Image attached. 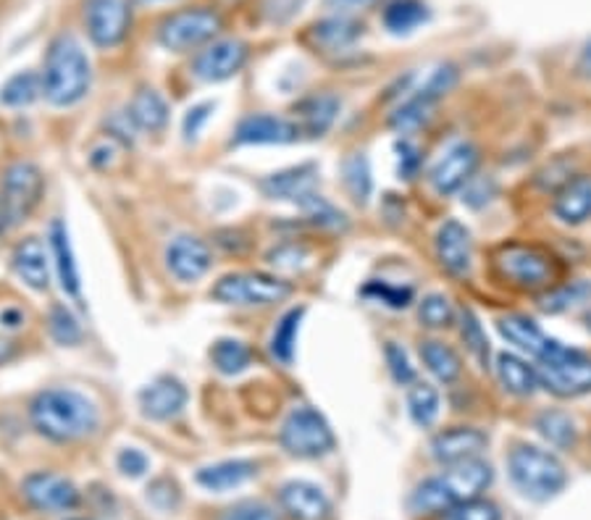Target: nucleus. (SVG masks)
Segmentation results:
<instances>
[{"label":"nucleus","instance_id":"obj_48","mask_svg":"<svg viewBox=\"0 0 591 520\" xmlns=\"http://www.w3.org/2000/svg\"><path fill=\"white\" fill-rule=\"evenodd\" d=\"M266 258L276 268H289V271H298V268H303L305 261L311 258V253H307L303 244L285 242V244H279V248H274Z\"/></svg>","mask_w":591,"mask_h":520},{"label":"nucleus","instance_id":"obj_56","mask_svg":"<svg viewBox=\"0 0 591 520\" xmlns=\"http://www.w3.org/2000/svg\"><path fill=\"white\" fill-rule=\"evenodd\" d=\"M583 321H587V329L591 331V310L587 313V316H583Z\"/></svg>","mask_w":591,"mask_h":520},{"label":"nucleus","instance_id":"obj_58","mask_svg":"<svg viewBox=\"0 0 591 520\" xmlns=\"http://www.w3.org/2000/svg\"><path fill=\"white\" fill-rule=\"evenodd\" d=\"M140 3H153V0H140Z\"/></svg>","mask_w":591,"mask_h":520},{"label":"nucleus","instance_id":"obj_15","mask_svg":"<svg viewBox=\"0 0 591 520\" xmlns=\"http://www.w3.org/2000/svg\"><path fill=\"white\" fill-rule=\"evenodd\" d=\"M303 129L298 122L276 114H248L237 124L231 145H292L300 140Z\"/></svg>","mask_w":591,"mask_h":520},{"label":"nucleus","instance_id":"obj_54","mask_svg":"<svg viewBox=\"0 0 591 520\" xmlns=\"http://www.w3.org/2000/svg\"><path fill=\"white\" fill-rule=\"evenodd\" d=\"M379 0H324V9L329 11L331 16H344L355 18L357 14H366V11L374 9Z\"/></svg>","mask_w":591,"mask_h":520},{"label":"nucleus","instance_id":"obj_41","mask_svg":"<svg viewBox=\"0 0 591 520\" xmlns=\"http://www.w3.org/2000/svg\"><path fill=\"white\" fill-rule=\"evenodd\" d=\"M363 297L374 300V303L387 305L392 310H405L411 308L413 300H416V292L413 287H402V284H389V281H368L366 287L361 290Z\"/></svg>","mask_w":591,"mask_h":520},{"label":"nucleus","instance_id":"obj_30","mask_svg":"<svg viewBox=\"0 0 591 520\" xmlns=\"http://www.w3.org/2000/svg\"><path fill=\"white\" fill-rule=\"evenodd\" d=\"M361 35H363V24H357L355 18H344V16L320 18V22L313 24L311 29V37L316 40V46L329 50V53L355 46Z\"/></svg>","mask_w":591,"mask_h":520},{"label":"nucleus","instance_id":"obj_55","mask_svg":"<svg viewBox=\"0 0 591 520\" xmlns=\"http://www.w3.org/2000/svg\"><path fill=\"white\" fill-rule=\"evenodd\" d=\"M576 72L578 77L583 79H591V42L587 48L581 50V55H578V64H576Z\"/></svg>","mask_w":591,"mask_h":520},{"label":"nucleus","instance_id":"obj_29","mask_svg":"<svg viewBox=\"0 0 591 520\" xmlns=\"http://www.w3.org/2000/svg\"><path fill=\"white\" fill-rule=\"evenodd\" d=\"M494 368L500 384L511 394H515V397H531V394L542 386L539 384L537 366H528L524 358H518V355L513 353L496 355Z\"/></svg>","mask_w":591,"mask_h":520},{"label":"nucleus","instance_id":"obj_3","mask_svg":"<svg viewBox=\"0 0 591 520\" xmlns=\"http://www.w3.org/2000/svg\"><path fill=\"white\" fill-rule=\"evenodd\" d=\"M492 479V466L487 460H481V457L455 462L442 475H433V479L424 481L413 492L411 507L416 512H426V516H439V512L448 510L452 505L481 497V492H487Z\"/></svg>","mask_w":591,"mask_h":520},{"label":"nucleus","instance_id":"obj_46","mask_svg":"<svg viewBox=\"0 0 591 520\" xmlns=\"http://www.w3.org/2000/svg\"><path fill=\"white\" fill-rule=\"evenodd\" d=\"M383 358H387L389 376H392L394 384L407 386L416 381V366L411 363V355L405 353V347H402V344H398V342L383 344Z\"/></svg>","mask_w":591,"mask_h":520},{"label":"nucleus","instance_id":"obj_35","mask_svg":"<svg viewBox=\"0 0 591 520\" xmlns=\"http://www.w3.org/2000/svg\"><path fill=\"white\" fill-rule=\"evenodd\" d=\"M533 426H537L539 434H542L544 440L550 442L552 447H557V449H570L578 442L576 421L568 416V413H563V410L539 413Z\"/></svg>","mask_w":591,"mask_h":520},{"label":"nucleus","instance_id":"obj_59","mask_svg":"<svg viewBox=\"0 0 591 520\" xmlns=\"http://www.w3.org/2000/svg\"><path fill=\"white\" fill-rule=\"evenodd\" d=\"M77 520H81V518H77Z\"/></svg>","mask_w":591,"mask_h":520},{"label":"nucleus","instance_id":"obj_11","mask_svg":"<svg viewBox=\"0 0 591 520\" xmlns=\"http://www.w3.org/2000/svg\"><path fill=\"white\" fill-rule=\"evenodd\" d=\"M250 59V46L237 37H224V40H213L194 55L192 74L205 85H218L242 72Z\"/></svg>","mask_w":591,"mask_h":520},{"label":"nucleus","instance_id":"obj_23","mask_svg":"<svg viewBox=\"0 0 591 520\" xmlns=\"http://www.w3.org/2000/svg\"><path fill=\"white\" fill-rule=\"evenodd\" d=\"M48 248H50V255H53V266H55V274H59L61 290H64L68 297H79L81 294L79 266H77V258H74L72 237H68L66 224L61 221V218H55V221L50 224Z\"/></svg>","mask_w":591,"mask_h":520},{"label":"nucleus","instance_id":"obj_22","mask_svg":"<svg viewBox=\"0 0 591 520\" xmlns=\"http://www.w3.org/2000/svg\"><path fill=\"white\" fill-rule=\"evenodd\" d=\"M279 503L285 512L292 520H329L331 518V503L311 481H289L281 486Z\"/></svg>","mask_w":591,"mask_h":520},{"label":"nucleus","instance_id":"obj_28","mask_svg":"<svg viewBox=\"0 0 591 520\" xmlns=\"http://www.w3.org/2000/svg\"><path fill=\"white\" fill-rule=\"evenodd\" d=\"M129 118L135 124L137 131H163L168 124V103L166 98L161 96L153 87H142V90L135 92L129 103Z\"/></svg>","mask_w":591,"mask_h":520},{"label":"nucleus","instance_id":"obj_50","mask_svg":"<svg viewBox=\"0 0 591 520\" xmlns=\"http://www.w3.org/2000/svg\"><path fill=\"white\" fill-rule=\"evenodd\" d=\"M394 153H398L400 179H416L420 172V150L411 140H398L394 142Z\"/></svg>","mask_w":591,"mask_h":520},{"label":"nucleus","instance_id":"obj_5","mask_svg":"<svg viewBox=\"0 0 591 520\" xmlns=\"http://www.w3.org/2000/svg\"><path fill=\"white\" fill-rule=\"evenodd\" d=\"M507 473L518 492L531 503L555 499L568 486V471L557 455L546 453L537 444H515L507 455Z\"/></svg>","mask_w":591,"mask_h":520},{"label":"nucleus","instance_id":"obj_27","mask_svg":"<svg viewBox=\"0 0 591 520\" xmlns=\"http://www.w3.org/2000/svg\"><path fill=\"white\" fill-rule=\"evenodd\" d=\"M257 466L253 460H224L216 462V466L200 468L198 484L209 492H231V489L248 484L250 479H255Z\"/></svg>","mask_w":591,"mask_h":520},{"label":"nucleus","instance_id":"obj_43","mask_svg":"<svg viewBox=\"0 0 591 520\" xmlns=\"http://www.w3.org/2000/svg\"><path fill=\"white\" fill-rule=\"evenodd\" d=\"M418 321L426 329H448L455 324V308H452L448 294H426L418 303Z\"/></svg>","mask_w":591,"mask_h":520},{"label":"nucleus","instance_id":"obj_44","mask_svg":"<svg viewBox=\"0 0 591 520\" xmlns=\"http://www.w3.org/2000/svg\"><path fill=\"white\" fill-rule=\"evenodd\" d=\"M437 520H502L500 507L489 499H468V503H457L442 510L437 516Z\"/></svg>","mask_w":591,"mask_h":520},{"label":"nucleus","instance_id":"obj_47","mask_svg":"<svg viewBox=\"0 0 591 520\" xmlns=\"http://www.w3.org/2000/svg\"><path fill=\"white\" fill-rule=\"evenodd\" d=\"M587 294H591V287L583 284V281H574V284H565V287H555V290H550L542 297V310L546 313H559L565 308H570V305L581 303Z\"/></svg>","mask_w":591,"mask_h":520},{"label":"nucleus","instance_id":"obj_17","mask_svg":"<svg viewBox=\"0 0 591 520\" xmlns=\"http://www.w3.org/2000/svg\"><path fill=\"white\" fill-rule=\"evenodd\" d=\"M22 492L27 503L40 512H64L77 507L79 492L72 481L59 473L37 471L22 481Z\"/></svg>","mask_w":591,"mask_h":520},{"label":"nucleus","instance_id":"obj_13","mask_svg":"<svg viewBox=\"0 0 591 520\" xmlns=\"http://www.w3.org/2000/svg\"><path fill=\"white\" fill-rule=\"evenodd\" d=\"M85 24L98 48H116L129 35L131 9L127 0H87Z\"/></svg>","mask_w":591,"mask_h":520},{"label":"nucleus","instance_id":"obj_18","mask_svg":"<svg viewBox=\"0 0 591 520\" xmlns=\"http://www.w3.org/2000/svg\"><path fill=\"white\" fill-rule=\"evenodd\" d=\"M433 250H437V261L450 277H468L470 268H474V240H470V231L465 224L457 218H450L442 227L437 229L433 237Z\"/></svg>","mask_w":591,"mask_h":520},{"label":"nucleus","instance_id":"obj_16","mask_svg":"<svg viewBox=\"0 0 591 520\" xmlns=\"http://www.w3.org/2000/svg\"><path fill=\"white\" fill-rule=\"evenodd\" d=\"M187 399H190V392H187L185 381L176 379L172 373L155 376L137 394L142 416L150 418V421H172V418L185 410Z\"/></svg>","mask_w":591,"mask_h":520},{"label":"nucleus","instance_id":"obj_21","mask_svg":"<svg viewBox=\"0 0 591 520\" xmlns=\"http://www.w3.org/2000/svg\"><path fill=\"white\" fill-rule=\"evenodd\" d=\"M11 268L29 290L46 292L50 287V255L40 237H24L11 253Z\"/></svg>","mask_w":591,"mask_h":520},{"label":"nucleus","instance_id":"obj_57","mask_svg":"<svg viewBox=\"0 0 591 520\" xmlns=\"http://www.w3.org/2000/svg\"><path fill=\"white\" fill-rule=\"evenodd\" d=\"M5 227V224H3V213H0V229H3Z\"/></svg>","mask_w":591,"mask_h":520},{"label":"nucleus","instance_id":"obj_32","mask_svg":"<svg viewBox=\"0 0 591 520\" xmlns=\"http://www.w3.org/2000/svg\"><path fill=\"white\" fill-rule=\"evenodd\" d=\"M420 360L429 368L433 379H439L442 384H455L463 376V360L450 344L439 340H424L420 342Z\"/></svg>","mask_w":591,"mask_h":520},{"label":"nucleus","instance_id":"obj_34","mask_svg":"<svg viewBox=\"0 0 591 520\" xmlns=\"http://www.w3.org/2000/svg\"><path fill=\"white\" fill-rule=\"evenodd\" d=\"M429 22V9L420 0H392L383 9V27L392 35H407Z\"/></svg>","mask_w":591,"mask_h":520},{"label":"nucleus","instance_id":"obj_42","mask_svg":"<svg viewBox=\"0 0 591 520\" xmlns=\"http://www.w3.org/2000/svg\"><path fill=\"white\" fill-rule=\"evenodd\" d=\"M298 208L305 213L307 221L316 224V227H320V229L342 231L344 227H348V218H344V213L339 208H335V205H331L326 198H320L318 192H313L311 198L303 200Z\"/></svg>","mask_w":591,"mask_h":520},{"label":"nucleus","instance_id":"obj_14","mask_svg":"<svg viewBox=\"0 0 591 520\" xmlns=\"http://www.w3.org/2000/svg\"><path fill=\"white\" fill-rule=\"evenodd\" d=\"M163 261H166L168 274L181 284H194L211 271L213 266V253L209 242L200 240L194 234H176L172 242L166 244V253H163Z\"/></svg>","mask_w":591,"mask_h":520},{"label":"nucleus","instance_id":"obj_36","mask_svg":"<svg viewBox=\"0 0 591 520\" xmlns=\"http://www.w3.org/2000/svg\"><path fill=\"white\" fill-rule=\"evenodd\" d=\"M439 407H442V399H439L437 386L429 381H413L407 390V413H411L413 423L429 429L439 418Z\"/></svg>","mask_w":591,"mask_h":520},{"label":"nucleus","instance_id":"obj_9","mask_svg":"<svg viewBox=\"0 0 591 520\" xmlns=\"http://www.w3.org/2000/svg\"><path fill=\"white\" fill-rule=\"evenodd\" d=\"M42 192H46V177L37 163H11L0 179V213H3L5 227H18L27 221L40 205Z\"/></svg>","mask_w":591,"mask_h":520},{"label":"nucleus","instance_id":"obj_31","mask_svg":"<svg viewBox=\"0 0 591 520\" xmlns=\"http://www.w3.org/2000/svg\"><path fill=\"white\" fill-rule=\"evenodd\" d=\"M303 318H305V308L303 305H298V308H289L274 326L272 340H268V350H272L274 360H279L281 366H292L294 363Z\"/></svg>","mask_w":591,"mask_h":520},{"label":"nucleus","instance_id":"obj_25","mask_svg":"<svg viewBox=\"0 0 591 520\" xmlns=\"http://www.w3.org/2000/svg\"><path fill=\"white\" fill-rule=\"evenodd\" d=\"M339 109H342V100L331 92H320V96H311L298 103V127L303 129V135L320 137L335 127Z\"/></svg>","mask_w":591,"mask_h":520},{"label":"nucleus","instance_id":"obj_33","mask_svg":"<svg viewBox=\"0 0 591 520\" xmlns=\"http://www.w3.org/2000/svg\"><path fill=\"white\" fill-rule=\"evenodd\" d=\"M213 368L224 376H240L253 366V350H250L248 342L235 340V337H222L211 344L209 350Z\"/></svg>","mask_w":591,"mask_h":520},{"label":"nucleus","instance_id":"obj_49","mask_svg":"<svg viewBox=\"0 0 591 520\" xmlns=\"http://www.w3.org/2000/svg\"><path fill=\"white\" fill-rule=\"evenodd\" d=\"M213 111H216V103H211V100H205V103L192 105L190 111L185 114V122H181V135H185V140H198L200 131L205 129V124L211 122Z\"/></svg>","mask_w":591,"mask_h":520},{"label":"nucleus","instance_id":"obj_1","mask_svg":"<svg viewBox=\"0 0 591 520\" xmlns=\"http://www.w3.org/2000/svg\"><path fill=\"white\" fill-rule=\"evenodd\" d=\"M35 431L55 444L87 440L100 423V410L87 394L68 386H50L37 392L29 403Z\"/></svg>","mask_w":591,"mask_h":520},{"label":"nucleus","instance_id":"obj_7","mask_svg":"<svg viewBox=\"0 0 591 520\" xmlns=\"http://www.w3.org/2000/svg\"><path fill=\"white\" fill-rule=\"evenodd\" d=\"M294 287L289 281L263 271L226 274L211 287V297L231 308H272L285 303Z\"/></svg>","mask_w":591,"mask_h":520},{"label":"nucleus","instance_id":"obj_26","mask_svg":"<svg viewBox=\"0 0 591 520\" xmlns=\"http://www.w3.org/2000/svg\"><path fill=\"white\" fill-rule=\"evenodd\" d=\"M496 329H500V334L505 337L507 342L515 344L518 350H524L531 358H539V355L544 353L546 342H550V337L539 329V324L533 321V318L524 316V313H507V316H502L500 321H496Z\"/></svg>","mask_w":591,"mask_h":520},{"label":"nucleus","instance_id":"obj_20","mask_svg":"<svg viewBox=\"0 0 591 520\" xmlns=\"http://www.w3.org/2000/svg\"><path fill=\"white\" fill-rule=\"evenodd\" d=\"M489 436L474 426H452L431 440L433 460L444 462V466H455V462L474 460L487 449Z\"/></svg>","mask_w":591,"mask_h":520},{"label":"nucleus","instance_id":"obj_39","mask_svg":"<svg viewBox=\"0 0 591 520\" xmlns=\"http://www.w3.org/2000/svg\"><path fill=\"white\" fill-rule=\"evenodd\" d=\"M433 105H437L433 100H426L424 96H418L416 92V96L407 98L405 103H402L400 109L389 116V127L398 131V135H411V131L420 129L426 122H429Z\"/></svg>","mask_w":591,"mask_h":520},{"label":"nucleus","instance_id":"obj_8","mask_svg":"<svg viewBox=\"0 0 591 520\" xmlns=\"http://www.w3.org/2000/svg\"><path fill=\"white\" fill-rule=\"evenodd\" d=\"M279 442L289 455L300 457V460L324 457L337 447V436L329 421L313 405H294L289 410L285 423H281Z\"/></svg>","mask_w":591,"mask_h":520},{"label":"nucleus","instance_id":"obj_53","mask_svg":"<svg viewBox=\"0 0 591 520\" xmlns=\"http://www.w3.org/2000/svg\"><path fill=\"white\" fill-rule=\"evenodd\" d=\"M116 462H118V471H122L124 475H129V479H137V475H142L150 466L148 455H144L142 449H137V447L122 449V453H118Z\"/></svg>","mask_w":591,"mask_h":520},{"label":"nucleus","instance_id":"obj_38","mask_svg":"<svg viewBox=\"0 0 591 520\" xmlns=\"http://www.w3.org/2000/svg\"><path fill=\"white\" fill-rule=\"evenodd\" d=\"M42 96V77L35 72H18L0 87V103L9 109H22V105H33Z\"/></svg>","mask_w":591,"mask_h":520},{"label":"nucleus","instance_id":"obj_51","mask_svg":"<svg viewBox=\"0 0 591 520\" xmlns=\"http://www.w3.org/2000/svg\"><path fill=\"white\" fill-rule=\"evenodd\" d=\"M218 520H279V516L263 503H240L224 510Z\"/></svg>","mask_w":591,"mask_h":520},{"label":"nucleus","instance_id":"obj_40","mask_svg":"<svg viewBox=\"0 0 591 520\" xmlns=\"http://www.w3.org/2000/svg\"><path fill=\"white\" fill-rule=\"evenodd\" d=\"M48 331H50V337H53V342L61 344V347H77V344L81 342V337H85L79 318L74 316V313L68 310L64 303H55L53 308H50Z\"/></svg>","mask_w":591,"mask_h":520},{"label":"nucleus","instance_id":"obj_12","mask_svg":"<svg viewBox=\"0 0 591 520\" xmlns=\"http://www.w3.org/2000/svg\"><path fill=\"white\" fill-rule=\"evenodd\" d=\"M481 163V153L474 142L463 140L450 145L442 153V158L431 166L429 172V185L433 187L437 195H452V192H461L470 179L476 177V168Z\"/></svg>","mask_w":591,"mask_h":520},{"label":"nucleus","instance_id":"obj_37","mask_svg":"<svg viewBox=\"0 0 591 520\" xmlns=\"http://www.w3.org/2000/svg\"><path fill=\"white\" fill-rule=\"evenodd\" d=\"M342 181L348 187L350 198L355 200L357 205H366L370 200V192H374V177H370V163L366 153H350L348 158L342 161Z\"/></svg>","mask_w":591,"mask_h":520},{"label":"nucleus","instance_id":"obj_6","mask_svg":"<svg viewBox=\"0 0 591 520\" xmlns=\"http://www.w3.org/2000/svg\"><path fill=\"white\" fill-rule=\"evenodd\" d=\"M539 384L559 399H576L591 394V355L578 347L550 340L539 355Z\"/></svg>","mask_w":591,"mask_h":520},{"label":"nucleus","instance_id":"obj_10","mask_svg":"<svg viewBox=\"0 0 591 520\" xmlns=\"http://www.w3.org/2000/svg\"><path fill=\"white\" fill-rule=\"evenodd\" d=\"M222 33V16L211 9L174 11L159 24V42L172 53H187Z\"/></svg>","mask_w":591,"mask_h":520},{"label":"nucleus","instance_id":"obj_19","mask_svg":"<svg viewBox=\"0 0 591 520\" xmlns=\"http://www.w3.org/2000/svg\"><path fill=\"white\" fill-rule=\"evenodd\" d=\"M261 192L268 200H279V203L300 205L313 192H318V168L316 163H300V166H289L285 172L268 174L257 181Z\"/></svg>","mask_w":591,"mask_h":520},{"label":"nucleus","instance_id":"obj_24","mask_svg":"<svg viewBox=\"0 0 591 520\" xmlns=\"http://www.w3.org/2000/svg\"><path fill=\"white\" fill-rule=\"evenodd\" d=\"M552 211L568 227H581L591 218V177L578 174L555 192Z\"/></svg>","mask_w":591,"mask_h":520},{"label":"nucleus","instance_id":"obj_52","mask_svg":"<svg viewBox=\"0 0 591 520\" xmlns=\"http://www.w3.org/2000/svg\"><path fill=\"white\" fill-rule=\"evenodd\" d=\"M305 0H263V16L272 24H287L300 14Z\"/></svg>","mask_w":591,"mask_h":520},{"label":"nucleus","instance_id":"obj_2","mask_svg":"<svg viewBox=\"0 0 591 520\" xmlns=\"http://www.w3.org/2000/svg\"><path fill=\"white\" fill-rule=\"evenodd\" d=\"M92 85V64L77 37L59 35L50 42L42 72V96L55 109H72L87 98Z\"/></svg>","mask_w":591,"mask_h":520},{"label":"nucleus","instance_id":"obj_45","mask_svg":"<svg viewBox=\"0 0 591 520\" xmlns=\"http://www.w3.org/2000/svg\"><path fill=\"white\" fill-rule=\"evenodd\" d=\"M461 334H463V342L468 344L470 353H474V358L481 363V368H489V340H487V334H483L479 318L474 316V310H468V308L463 310Z\"/></svg>","mask_w":591,"mask_h":520},{"label":"nucleus","instance_id":"obj_4","mask_svg":"<svg viewBox=\"0 0 591 520\" xmlns=\"http://www.w3.org/2000/svg\"><path fill=\"white\" fill-rule=\"evenodd\" d=\"M494 268L507 284L520 292H550L559 287L563 266L550 250L539 244L511 242L496 248Z\"/></svg>","mask_w":591,"mask_h":520}]
</instances>
